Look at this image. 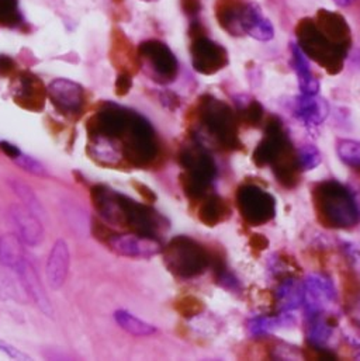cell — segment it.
I'll use <instances>...</instances> for the list:
<instances>
[{"label": "cell", "mask_w": 360, "mask_h": 361, "mask_svg": "<svg viewBox=\"0 0 360 361\" xmlns=\"http://www.w3.org/2000/svg\"><path fill=\"white\" fill-rule=\"evenodd\" d=\"M358 172H359V173H358L352 180L348 183V188H349L351 192H352V197H354V200H355V202H356V207H358L360 214V169Z\"/></svg>", "instance_id": "cell-42"}, {"label": "cell", "mask_w": 360, "mask_h": 361, "mask_svg": "<svg viewBox=\"0 0 360 361\" xmlns=\"http://www.w3.org/2000/svg\"><path fill=\"white\" fill-rule=\"evenodd\" d=\"M165 262L174 273L183 277H193L205 270L208 266V255L191 239L178 238L168 246Z\"/></svg>", "instance_id": "cell-8"}, {"label": "cell", "mask_w": 360, "mask_h": 361, "mask_svg": "<svg viewBox=\"0 0 360 361\" xmlns=\"http://www.w3.org/2000/svg\"><path fill=\"white\" fill-rule=\"evenodd\" d=\"M270 169L276 178L277 183L284 188H296L301 180V166L299 162L297 151L290 147L284 151L272 165Z\"/></svg>", "instance_id": "cell-21"}, {"label": "cell", "mask_w": 360, "mask_h": 361, "mask_svg": "<svg viewBox=\"0 0 360 361\" xmlns=\"http://www.w3.org/2000/svg\"><path fill=\"white\" fill-rule=\"evenodd\" d=\"M143 1H147V3H151V1H157V0H143Z\"/></svg>", "instance_id": "cell-45"}, {"label": "cell", "mask_w": 360, "mask_h": 361, "mask_svg": "<svg viewBox=\"0 0 360 361\" xmlns=\"http://www.w3.org/2000/svg\"><path fill=\"white\" fill-rule=\"evenodd\" d=\"M140 65L145 73L158 83H171L176 79L179 65L171 48L158 41L148 39L138 47Z\"/></svg>", "instance_id": "cell-7"}, {"label": "cell", "mask_w": 360, "mask_h": 361, "mask_svg": "<svg viewBox=\"0 0 360 361\" xmlns=\"http://www.w3.org/2000/svg\"><path fill=\"white\" fill-rule=\"evenodd\" d=\"M25 25L18 0H0V27L23 28Z\"/></svg>", "instance_id": "cell-30"}, {"label": "cell", "mask_w": 360, "mask_h": 361, "mask_svg": "<svg viewBox=\"0 0 360 361\" xmlns=\"http://www.w3.org/2000/svg\"><path fill=\"white\" fill-rule=\"evenodd\" d=\"M133 86V75L130 73H120L116 80V93L119 96H126Z\"/></svg>", "instance_id": "cell-37"}, {"label": "cell", "mask_w": 360, "mask_h": 361, "mask_svg": "<svg viewBox=\"0 0 360 361\" xmlns=\"http://www.w3.org/2000/svg\"><path fill=\"white\" fill-rule=\"evenodd\" d=\"M200 114L203 126L224 149H236L241 147L238 138V116L227 103L211 96H204L200 104Z\"/></svg>", "instance_id": "cell-4"}, {"label": "cell", "mask_w": 360, "mask_h": 361, "mask_svg": "<svg viewBox=\"0 0 360 361\" xmlns=\"http://www.w3.org/2000/svg\"><path fill=\"white\" fill-rule=\"evenodd\" d=\"M334 281L323 273H310L303 281V307L306 318L327 314L337 302Z\"/></svg>", "instance_id": "cell-9"}, {"label": "cell", "mask_w": 360, "mask_h": 361, "mask_svg": "<svg viewBox=\"0 0 360 361\" xmlns=\"http://www.w3.org/2000/svg\"><path fill=\"white\" fill-rule=\"evenodd\" d=\"M175 308L181 317L191 318V317H196V315H198L204 311V304L198 298L187 295V297L180 298L179 301L175 304Z\"/></svg>", "instance_id": "cell-36"}, {"label": "cell", "mask_w": 360, "mask_h": 361, "mask_svg": "<svg viewBox=\"0 0 360 361\" xmlns=\"http://www.w3.org/2000/svg\"><path fill=\"white\" fill-rule=\"evenodd\" d=\"M47 97L52 106L62 114L73 117L83 111L86 103L85 89L69 79H55L47 87Z\"/></svg>", "instance_id": "cell-11"}, {"label": "cell", "mask_w": 360, "mask_h": 361, "mask_svg": "<svg viewBox=\"0 0 360 361\" xmlns=\"http://www.w3.org/2000/svg\"><path fill=\"white\" fill-rule=\"evenodd\" d=\"M297 45L303 52L330 75L342 72L349 49L332 42L311 17L301 18L296 25Z\"/></svg>", "instance_id": "cell-3"}, {"label": "cell", "mask_w": 360, "mask_h": 361, "mask_svg": "<svg viewBox=\"0 0 360 361\" xmlns=\"http://www.w3.org/2000/svg\"><path fill=\"white\" fill-rule=\"evenodd\" d=\"M236 207L244 221L251 226H262L276 215L275 197L258 184L246 183L236 191Z\"/></svg>", "instance_id": "cell-6"}, {"label": "cell", "mask_w": 360, "mask_h": 361, "mask_svg": "<svg viewBox=\"0 0 360 361\" xmlns=\"http://www.w3.org/2000/svg\"><path fill=\"white\" fill-rule=\"evenodd\" d=\"M188 35L191 38V63L197 72L203 75H214L228 65L227 49L207 37L203 24L197 18L190 23Z\"/></svg>", "instance_id": "cell-5"}, {"label": "cell", "mask_w": 360, "mask_h": 361, "mask_svg": "<svg viewBox=\"0 0 360 361\" xmlns=\"http://www.w3.org/2000/svg\"><path fill=\"white\" fill-rule=\"evenodd\" d=\"M110 59L113 65L120 69V73L134 75L141 68L138 49H134L131 41L120 28H114L112 32Z\"/></svg>", "instance_id": "cell-19"}, {"label": "cell", "mask_w": 360, "mask_h": 361, "mask_svg": "<svg viewBox=\"0 0 360 361\" xmlns=\"http://www.w3.org/2000/svg\"><path fill=\"white\" fill-rule=\"evenodd\" d=\"M214 13L220 27L232 37L249 35L258 41H270L275 28L260 7L246 0H217Z\"/></svg>", "instance_id": "cell-2"}, {"label": "cell", "mask_w": 360, "mask_h": 361, "mask_svg": "<svg viewBox=\"0 0 360 361\" xmlns=\"http://www.w3.org/2000/svg\"><path fill=\"white\" fill-rule=\"evenodd\" d=\"M0 298L18 304H25L28 298L20 280L16 281V279L8 273V269L6 270L3 266L0 269Z\"/></svg>", "instance_id": "cell-29"}, {"label": "cell", "mask_w": 360, "mask_h": 361, "mask_svg": "<svg viewBox=\"0 0 360 361\" xmlns=\"http://www.w3.org/2000/svg\"><path fill=\"white\" fill-rule=\"evenodd\" d=\"M338 326V318L334 314H320L307 318L306 338L307 345L320 349H330V342L334 338L335 328Z\"/></svg>", "instance_id": "cell-20"}, {"label": "cell", "mask_w": 360, "mask_h": 361, "mask_svg": "<svg viewBox=\"0 0 360 361\" xmlns=\"http://www.w3.org/2000/svg\"><path fill=\"white\" fill-rule=\"evenodd\" d=\"M297 155H299V162H300L303 172H310V171L318 168L323 162V155H321L320 149L313 144L303 145L297 151Z\"/></svg>", "instance_id": "cell-34"}, {"label": "cell", "mask_w": 360, "mask_h": 361, "mask_svg": "<svg viewBox=\"0 0 360 361\" xmlns=\"http://www.w3.org/2000/svg\"><path fill=\"white\" fill-rule=\"evenodd\" d=\"M294 117L306 127H320L330 114V104L318 94H300L293 103Z\"/></svg>", "instance_id": "cell-17"}, {"label": "cell", "mask_w": 360, "mask_h": 361, "mask_svg": "<svg viewBox=\"0 0 360 361\" xmlns=\"http://www.w3.org/2000/svg\"><path fill=\"white\" fill-rule=\"evenodd\" d=\"M71 266V252L65 239H58L51 247L47 263H45V277L48 286L52 290H59L65 284Z\"/></svg>", "instance_id": "cell-16"}, {"label": "cell", "mask_w": 360, "mask_h": 361, "mask_svg": "<svg viewBox=\"0 0 360 361\" xmlns=\"http://www.w3.org/2000/svg\"><path fill=\"white\" fill-rule=\"evenodd\" d=\"M296 324V319L289 312H282L280 315H260L248 321L246 328L251 336L263 338L279 329L290 328Z\"/></svg>", "instance_id": "cell-23"}, {"label": "cell", "mask_w": 360, "mask_h": 361, "mask_svg": "<svg viewBox=\"0 0 360 361\" xmlns=\"http://www.w3.org/2000/svg\"><path fill=\"white\" fill-rule=\"evenodd\" d=\"M311 198L317 219L330 229H352L360 222L356 202L348 185L324 180L313 185Z\"/></svg>", "instance_id": "cell-1"}, {"label": "cell", "mask_w": 360, "mask_h": 361, "mask_svg": "<svg viewBox=\"0 0 360 361\" xmlns=\"http://www.w3.org/2000/svg\"><path fill=\"white\" fill-rule=\"evenodd\" d=\"M114 321L116 324L128 335H133L136 338H147V336H152L154 334H157V328L140 318H137L136 315H133L131 312L126 311V310H119L114 312Z\"/></svg>", "instance_id": "cell-26"}, {"label": "cell", "mask_w": 360, "mask_h": 361, "mask_svg": "<svg viewBox=\"0 0 360 361\" xmlns=\"http://www.w3.org/2000/svg\"><path fill=\"white\" fill-rule=\"evenodd\" d=\"M8 219L14 228V233L25 246H38L44 242L45 231L42 219L21 204L8 207Z\"/></svg>", "instance_id": "cell-14"}, {"label": "cell", "mask_w": 360, "mask_h": 361, "mask_svg": "<svg viewBox=\"0 0 360 361\" xmlns=\"http://www.w3.org/2000/svg\"><path fill=\"white\" fill-rule=\"evenodd\" d=\"M16 62L6 55H0V76H11L16 72Z\"/></svg>", "instance_id": "cell-41"}, {"label": "cell", "mask_w": 360, "mask_h": 361, "mask_svg": "<svg viewBox=\"0 0 360 361\" xmlns=\"http://www.w3.org/2000/svg\"><path fill=\"white\" fill-rule=\"evenodd\" d=\"M11 94L14 102L23 109L38 111L42 110L47 99V89L41 79L31 72H20L11 82Z\"/></svg>", "instance_id": "cell-13"}, {"label": "cell", "mask_w": 360, "mask_h": 361, "mask_svg": "<svg viewBox=\"0 0 360 361\" xmlns=\"http://www.w3.org/2000/svg\"><path fill=\"white\" fill-rule=\"evenodd\" d=\"M64 215L66 218L68 225L72 228L73 232L83 236L89 229V221L86 212L75 204H65L64 205Z\"/></svg>", "instance_id": "cell-32"}, {"label": "cell", "mask_w": 360, "mask_h": 361, "mask_svg": "<svg viewBox=\"0 0 360 361\" xmlns=\"http://www.w3.org/2000/svg\"><path fill=\"white\" fill-rule=\"evenodd\" d=\"M184 14L196 18L201 10V0H180Z\"/></svg>", "instance_id": "cell-40"}, {"label": "cell", "mask_w": 360, "mask_h": 361, "mask_svg": "<svg viewBox=\"0 0 360 361\" xmlns=\"http://www.w3.org/2000/svg\"><path fill=\"white\" fill-rule=\"evenodd\" d=\"M106 242L109 247L119 256L133 259H150L160 255L164 250L161 242L148 235H112L107 238Z\"/></svg>", "instance_id": "cell-12"}, {"label": "cell", "mask_w": 360, "mask_h": 361, "mask_svg": "<svg viewBox=\"0 0 360 361\" xmlns=\"http://www.w3.org/2000/svg\"><path fill=\"white\" fill-rule=\"evenodd\" d=\"M0 352L14 360H31V357L28 355H25L24 352L18 350L17 348H14L6 342H0Z\"/></svg>", "instance_id": "cell-38"}, {"label": "cell", "mask_w": 360, "mask_h": 361, "mask_svg": "<svg viewBox=\"0 0 360 361\" xmlns=\"http://www.w3.org/2000/svg\"><path fill=\"white\" fill-rule=\"evenodd\" d=\"M10 161H13L20 169H23L24 172H27L30 175L40 176V178H47L48 176L47 169L41 162H38L37 159H34L30 155H25L21 151H18L13 158H10Z\"/></svg>", "instance_id": "cell-35"}, {"label": "cell", "mask_w": 360, "mask_h": 361, "mask_svg": "<svg viewBox=\"0 0 360 361\" xmlns=\"http://www.w3.org/2000/svg\"><path fill=\"white\" fill-rule=\"evenodd\" d=\"M318 28L335 44L351 49L352 47V30L347 18L332 10L320 8L314 17Z\"/></svg>", "instance_id": "cell-18"}, {"label": "cell", "mask_w": 360, "mask_h": 361, "mask_svg": "<svg viewBox=\"0 0 360 361\" xmlns=\"http://www.w3.org/2000/svg\"><path fill=\"white\" fill-rule=\"evenodd\" d=\"M24 243L16 233L0 236V266L14 270L24 259H27Z\"/></svg>", "instance_id": "cell-25"}, {"label": "cell", "mask_w": 360, "mask_h": 361, "mask_svg": "<svg viewBox=\"0 0 360 361\" xmlns=\"http://www.w3.org/2000/svg\"><path fill=\"white\" fill-rule=\"evenodd\" d=\"M20 280L27 297L31 300V302L47 317L54 318V307L51 304V300L44 288V284L40 280V276L34 267V264L24 259L14 270H13Z\"/></svg>", "instance_id": "cell-15"}, {"label": "cell", "mask_w": 360, "mask_h": 361, "mask_svg": "<svg viewBox=\"0 0 360 361\" xmlns=\"http://www.w3.org/2000/svg\"><path fill=\"white\" fill-rule=\"evenodd\" d=\"M275 301L280 312H290L303 307V283L300 284L294 277L283 279L276 290Z\"/></svg>", "instance_id": "cell-24"}, {"label": "cell", "mask_w": 360, "mask_h": 361, "mask_svg": "<svg viewBox=\"0 0 360 361\" xmlns=\"http://www.w3.org/2000/svg\"><path fill=\"white\" fill-rule=\"evenodd\" d=\"M292 51V66L299 79V87L303 94H318L320 82L313 75L308 56L303 52V49L297 45V42L290 44Z\"/></svg>", "instance_id": "cell-22"}, {"label": "cell", "mask_w": 360, "mask_h": 361, "mask_svg": "<svg viewBox=\"0 0 360 361\" xmlns=\"http://www.w3.org/2000/svg\"><path fill=\"white\" fill-rule=\"evenodd\" d=\"M355 357L358 359V360H360V348L358 349V352H356V355H355Z\"/></svg>", "instance_id": "cell-44"}, {"label": "cell", "mask_w": 360, "mask_h": 361, "mask_svg": "<svg viewBox=\"0 0 360 361\" xmlns=\"http://www.w3.org/2000/svg\"><path fill=\"white\" fill-rule=\"evenodd\" d=\"M263 116H265V111H263V107L259 102L256 100H251V102H246L241 109H239V113H238V120L248 126V127H252V128H256L262 124V120H263Z\"/></svg>", "instance_id": "cell-33"}, {"label": "cell", "mask_w": 360, "mask_h": 361, "mask_svg": "<svg viewBox=\"0 0 360 361\" xmlns=\"http://www.w3.org/2000/svg\"><path fill=\"white\" fill-rule=\"evenodd\" d=\"M231 215V209L221 197L212 195L208 197L201 208H200V219L207 225V226H215L225 219H228Z\"/></svg>", "instance_id": "cell-27"}, {"label": "cell", "mask_w": 360, "mask_h": 361, "mask_svg": "<svg viewBox=\"0 0 360 361\" xmlns=\"http://www.w3.org/2000/svg\"><path fill=\"white\" fill-rule=\"evenodd\" d=\"M355 1H356V0H334V3H335L337 6H340V7H349V6H352Z\"/></svg>", "instance_id": "cell-43"}, {"label": "cell", "mask_w": 360, "mask_h": 361, "mask_svg": "<svg viewBox=\"0 0 360 361\" xmlns=\"http://www.w3.org/2000/svg\"><path fill=\"white\" fill-rule=\"evenodd\" d=\"M7 184L11 188V191L20 198V201L23 202L24 207H27L30 211H32L42 221L48 219L47 211L44 208L41 200L38 198L35 191L28 184H25L21 180H17V179H8Z\"/></svg>", "instance_id": "cell-28"}, {"label": "cell", "mask_w": 360, "mask_h": 361, "mask_svg": "<svg viewBox=\"0 0 360 361\" xmlns=\"http://www.w3.org/2000/svg\"><path fill=\"white\" fill-rule=\"evenodd\" d=\"M290 147H293L289 134L280 118L272 116L265 126V135L253 151L252 159L258 168H270V165Z\"/></svg>", "instance_id": "cell-10"}, {"label": "cell", "mask_w": 360, "mask_h": 361, "mask_svg": "<svg viewBox=\"0 0 360 361\" xmlns=\"http://www.w3.org/2000/svg\"><path fill=\"white\" fill-rule=\"evenodd\" d=\"M337 154L347 166L359 171L360 142L354 140H340L337 142Z\"/></svg>", "instance_id": "cell-31"}, {"label": "cell", "mask_w": 360, "mask_h": 361, "mask_svg": "<svg viewBox=\"0 0 360 361\" xmlns=\"http://www.w3.org/2000/svg\"><path fill=\"white\" fill-rule=\"evenodd\" d=\"M249 245H251V249H252V252H253L255 255H260L263 250L268 249L269 240H268L263 235L255 233V235H252V238H251V240H249Z\"/></svg>", "instance_id": "cell-39"}]
</instances>
